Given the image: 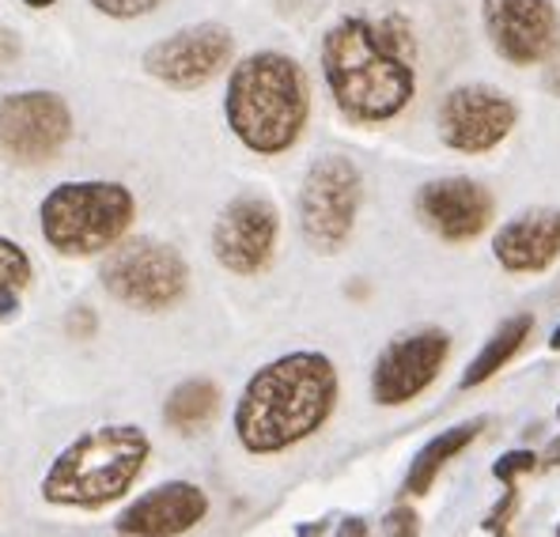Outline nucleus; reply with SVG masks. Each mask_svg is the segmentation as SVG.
Segmentation results:
<instances>
[{"mask_svg": "<svg viewBox=\"0 0 560 537\" xmlns=\"http://www.w3.org/2000/svg\"><path fill=\"white\" fill-rule=\"evenodd\" d=\"M323 77L357 126L398 118L417 95V43L401 15H345L323 38Z\"/></svg>", "mask_w": 560, "mask_h": 537, "instance_id": "1", "label": "nucleus"}, {"mask_svg": "<svg viewBox=\"0 0 560 537\" xmlns=\"http://www.w3.org/2000/svg\"><path fill=\"white\" fill-rule=\"evenodd\" d=\"M337 367L323 352H288L250 375L235 405V435L250 454H280L329 420Z\"/></svg>", "mask_w": 560, "mask_h": 537, "instance_id": "2", "label": "nucleus"}, {"mask_svg": "<svg viewBox=\"0 0 560 537\" xmlns=\"http://www.w3.org/2000/svg\"><path fill=\"white\" fill-rule=\"evenodd\" d=\"M224 118L243 148L284 155L300 144L311 118V84L303 65L280 49L243 57L228 77Z\"/></svg>", "mask_w": 560, "mask_h": 537, "instance_id": "3", "label": "nucleus"}, {"mask_svg": "<svg viewBox=\"0 0 560 537\" xmlns=\"http://www.w3.org/2000/svg\"><path fill=\"white\" fill-rule=\"evenodd\" d=\"M152 458V440L137 424H103L77 435L43 477L49 507L103 511L137 485Z\"/></svg>", "mask_w": 560, "mask_h": 537, "instance_id": "4", "label": "nucleus"}, {"mask_svg": "<svg viewBox=\"0 0 560 537\" xmlns=\"http://www.w3.org/2000/svg\"><path fill=\"white\" fill-rule=\"evenodd\" d=\"M137 201L129 186L106 178L61 182L38 205V231L65 258L106 254L129 235Z\"/></svg>", "mask_w": 560, "mask_h": 537, "instance_id": "5", "label": "nucleus"}, {"mask_svg": "<svg viewBox=\"0 0 560 537\" xmlns=\"http://www.w3.org/2000/svg\"><path fill=\"white\" fill-rule=\"evenodd\" d=\"M103 288L118 303L133 311H167L175 307L189 288V269L183 254L167 243H152V238H121L110 254H106L103 269H98Z\"/></svg>", "mask_w": 560, "mask_h": 537, "instance_id": "6", "label": "nucleus"}, {"mask_svg": "<svg viewBox=\"0 0 560 537\" xmlns=\"http://www.w3.org/2000/svg\"><path fill=\"white\" fill-rule=\"evenodd\" d=\"M364 178L349 155H318L300 189V227L311 250L337 254L357 227Z\"/></svg>", "mask_w": 560, "mask_h": 537, "instance_id": "7", "label": "nucleus"}, {"mask_svg": "<svg viewBox=\"0 0 560 537\" xmlns=\"http://www.w3.org/2000/svg\"><path fill=\"white\" fill-rule=\"evenodd\" d=\"M69 137L72 110L57 91H12L0 98V155L8 163H49Z\"/></svg>", "mask_w": 560, "mask_h": 537, "instance_id": "8", "label": "nucleus"}, {"mask_svg": "<svg viewBox=\"0 0 560 537\" xmlns=\"http://www.w3.org/2000/svg\"><path fill=\"white\" fill-rule=\"evenodd\" d=\"M235 35L224 23H194L144 49V72L178 91L205 87L232 65Z\"/></svg>", "mask_w": 560, "mask_h": 537, "instance_id": "9", "label": "nucleus"}, {"mask_svg": "<svg viewBox=\"0 0 560 537\" xmlns=\"http://www.w3.org/2000/svg\"><path fill=\"white\" fill-rule=\"evenodd\" d=\"M515 118L512 98L489 84H463L447 91L435 114L443 144L466 155H485L500 148V140H508L515 129Z\"/></svg>", "mask_w": 560, "mask_h": 537, "instance_id": "10", "label": "nucleus"}, {"mask_svg": "<svg viewBox=\"0 0 560 537\" xmlns=\"http://www.w3.org/2000/svg\"><path fill=\"white\" fill-rule=\"evenodd\" d=\"M280 235V212L269 197L243 194L217 217L212 254L235 277H254L273 261Z\"/></svg>", "mask_w": 560, "mask_h": 537, "instance_id": "11", "label": "nucleus"}, {"mask_svg": "<svg viewBox=\"0 0 560 537\" xmlns=\"http://www.w3.org/2000/svg\"><path fill=\"white\" fill-rule=\"evenodd\" d=\"M481 23L508 65H541L560 38L553 0H481Z\"/></svg>", "mask_w": 560, "mask_h": 537, "instance_id": "12", "label": "nucleus"}, {"mask_svg": "<svg viewBox=\"0 0 560 537\" xmlns=\"http://www.w3.org/2000/svg\"><path fill=\"white\" fill-rule=\"evenodd\" d=\"M451 352V337L443 329H420L413 337L394 341L372 371V398L378 405H406L435 383L443 360Z\"/></svg>", "mask_w": 560, "mask_h": 537, "instance_id": "13", "label": "nucleus"}, {"mask_svg": "<svg viewBox=\"0 0 560 537\" xmlns=\"http://www.w3.org/2000/svg\"><path fill=\"white\" fill-rule=\"evenodd\" d=\"M417 212L428 227L447 243H469L492 220V194L481 182L469 178H440L428 182L417 197Z\"/></svg>", "mask_w": 560, "mask_h": 537, "instance_id": "14", "label": "nucleus"}, {"mask_svg": "<svg viewBox=\"0 0 560 537\" xmlns=\"http://www.w3.org/2000/svg\"><path fill=\"white\" fill-rule=\"evenodd\" d=\"M209 515V495L189 481H167L129 503L118 518L126 537H178Z\"/></svg>", "mask_w": 560, "mask_h": 537, "instance_id": "15", "label": "nucleus"}, {"mask_svg": "<svg viewBox=\"0 0 560 537\" xmlns=\"http://www.w3.org/2000/svg\"><path fill=\"white\" fill-rule=\"evenodd\" d=\"M492 250H497V261L508 272L549 269L560 254V209H538L515 217L512 224L500 227Z\"/></svg>", "mask_w": 560, "mask_h": 537, "instance_id": "16", "label": "nucleus"}, {"mask_svg": "<svg viewBox=\"0 0 560 537\" xmlns=\"http://www.w3.org/2000/svg\"><path fill=\"white\" fill-rule=\"evenodd\" d=\"M485 420H474V424H458V428H447V432H440L432 443H428L424 451L413 458V466H409V477H406V492L413 495H424L432 489V481L440 477V469L447 466L455 454H463L469 443L481 435Z\"/></svg>", "mask_w": 560, "mask_h": 537, "instance_id": "17", "label": "nucleus"}, {"mask_svg": "<svg viewBox=\"0 0 560 537\" xmlns=\"http://www.w3.org/2000/svg\"><path fill=\"white\" fill-rule=\"evenodd\" d=\"M220 409V390L209 378H189V383L171 390L167 405H163V420H167L175 432H201Z\"/></svg>", "mask_w": 560, "mask_h": 537, "instance_id": "18", "label": "nucleus"}, {"mask_svg": "<svg viewBox=\"0 0 560 537\" xmlns=\"http://www.w3.org/2000/svg\"><path fill=\"white\" fill-rule=\"evenodd\" d=\"M530 329H534V318H530V314H515L512 322H504V326L497 329V337H492V341L485 345L481 352H477V360L466 367V375H463V386H466V390H469V386L489 383V378L497 375V371L504 367V363L512 360L518 349H523V341L530 337Z\"/></svg>", "mask_w": 560, "mask_h": 537, "instance_id": "19", "label": "nucleus"}, {"mask_svg": "<svg viewBox=\"0 0 560 537\" xmlns=\"http://www.w3.org/2000/svg\"><path fill=\"white\" fill-rule=\"evenodd\" d=\"M31 284H35L31 254L15 238L0 235V326L8 318H15V311L23 307V295L31 292Z\"/></svg>", "mask_w": 560, "mask_h": 537, "instance_id": "20", "label": "nucleus"}, {"mask_svg": "<svg viewBox=\"0 0 560 537\" xmlns=\"http://www.w3.org/2000/svg\"><path fill=\"white\" fill-rule=\"evenodd\" d=\"M98 15H110V20H140V15L155 12L163 0H88Z\"/></svg>", "mask_w": 560, "mask_h": 537, "instance_id": "21", "label": "nucleus"}, {"mask_svg": "<svg viewBox=\"0 0 560 537\" xmlns=\"http://www.w3.org/2000/svg\"><path fill=\"white\" fill-rule=\"evenodd\" d=\"M534 466H538V462H534L530 451H512V454H504L497 466H492V474H497L504 485H512L518 474H526V469H534Z\"/></svg>", "mask_w": 560, "mask_h": 537, "instance_id": "22", "label": "nucleus"}, {"mask_svg": "<svg viewBox=\"0 0 560 537\" xmlns=\"http://www.w3.org/2000/svg\"><path fill=\"white\" fill-rule=\"evenodd\" d=\"M417 515L409 507H394L390 515H386V534L390 537H417Z\"/></svg>", "mask_w": 560, "mask_h": 537, "instance_id": "23", "label": "nucleus"}, {"mask_svg": "<svg viewBox=\"0 0 560 537\" xmlns=\"http://www.w3.org/2000/svg\"><path fill=\"white\" fill-rule=\"evenodd\" d=\"M546 87L553 91V95H560V38L546 54Z\"/></svg>", "mask_w": 560, "mask_h": 537, "instance_id": "24", "label": "nucleus"}, {"mask_svg": "<svg viewBox=\"0 0 560 537\" xmlns=\"http://www.w3.org/2000/svg\"><path fill=\"white\" fill-rule=\"evenodd\" d=\"M15 57H20V38L12 31H0V65L15 61Z\"/></svg>", "mask_w": 560, "mask_h": 537, "instance_id": "25", "label": "nucleus"}, {"mask_svg": "<svg viewBox=\"0 0 560 537\" xmlns=\"http://www.w3.org/2000/svg\"><path fill=\"white\" fill-rule=\"evenodd\" d=\"M337 537H368L364 518H345V523L337 526Z\"/></svg>", "mask_w": 560, "mask_h": 537, "instance_id": "26", "label": "nucleus"}, {"mask_svg": "<svg viewBox=\"0 0 560 537\" xmlns=\"http://www.w3.org/2000/svg\"><path fill=\"white\" fill-rule=\"evenodd\" d=\"M546 462H549V466H557V462H560V440H553V443H549V451H546Z\"/></svg>", "mask_w": 560, "mask_h": 537, "instance_id": "27", "label": "nucleus"}, {"mask_svg": "<svg viewBox=\"0 0 560 537\" xmlns=\"http://www.w3.org/2000/svg\"><path fill=\"white\" fill-rule=\"evenodd\" d=\"M27 8H35V12H46V8H54L57 0H23Z\"/></svg>", "mask_w": 560, "mask_h": 537, "instance_id": "28", "label": "nucleus"}, {"mask_svg": "<svg viewBox=\"0 0 560 537\" xmlns=\"http://www.w3.org/2000/svg\"><path fill=\"white\" fill-rule=\"evenodd\" d=\"M549 345H553V349H560V326L553 329V337H549Z\"/></svg>", "mask_w": 560, "mask_h": 537, "instance_id": "29", "label": "nucleus"}, {"mask_svg": "<svg viewBox=\"0 0 560 537\" xmlns=\"http://www.w3.org/2000/svg\"><path fill=\"white\" fill-rule=\"evenodd\" d=\"M557 417H560V409H557Z\"/></svg>", "mask_w": 560, "mask_h": 537, "instance_id": "30", "label": "nucleus"}, {"mask_svg": "<svg viewBox=\"0 0 560 537\" xmlns=\"http://www.w3.org/2000/svg\"><path fill=\"white\" fill-rule=\"evenodd\" d=\"M557 537H560V530H557Z\"/></svg>", "mask_w": 560, "mask_h": 537, "instance_id": "31", "label": "nucleus"}]
</instances>
